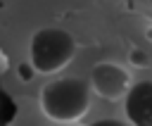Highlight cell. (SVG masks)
Segmentation results:
<instances>
[{
    "mask_svg": "<svg viewBox=\"0 0 152 126\" xmlns=\"http://www.w3.org/2000/svg\"><path fill=\"white\" fill-rule=\"evenodd\" d=\"M93 86L78 76L52 78L40 90V109L57 124H74L86 116L90 107Z\"/></svg>",
    "mask_w": 152,
    "mask_h": 126,
    "instance_id": "obj_1",
    "label": "cell"
},
{
    "mask_svg": "<svg viewBox=\"0 0 152 126\" xmlns=\"http://www.w3.org/2000/svg\"><path fill=\"white\" fill-rule=\"evenodd\" d=\"M76 55V40L69 31L45 26L33 33L28 45L31 67L36 74H57Z\"/></svg>",
    "mask_w": 152,
    "mask_h": 126,
    "instance_id": "obj_2",
    "label": "cell"
},
{
    "mask_svg": "<svg viewBox=\"0 0 152 126\" xmlns=\"http://www.w3.org/2000/svg\"><path fill=\"white\" fill-rule=\"evenodd\" d=\"M90 86L104 100L126 97L128 90L133 88L128 71L121 64H114V62H100V64H95L93 71H90Z\"/></svg>",
    "mask_w": 152,
    "mask_h": 126,
    "instance_id": "obj_3",
    "label": "cell"
},
{
    "mask_svg": "<svg viewBox=\"0 0 152 126\" xmlns=\"http://www.w3.org/2000/svg\"><path fill=\"white\" fill-rule=\"evenodd\" d=\"M124 112L131 126H152V81H138L124 97Z\"/></svg>",
    "mask_w": 152,
    "mask_h": 126,
    "instance_id": "obj_4",
    "label": "cell"
},
{
    "mask_svg": "<svg viewBox=\"0 0 152 126\" xmlns=\"http://www.w3.org/2000/svg\"><path fill=\"white\" fill-rule=\"evenodd\" d=\"M90 126H131V124H126V121H121V119H114V116H104V119L93 121Z\"/></svg>",
    "mask_w": 152,
    "mask_h": 126,
    "instance_id": "obj_5",
    "label": "cell"
},
{
    "mask_svg": "<svg viewBox=\"0 0 152 126\" xmlns=\"http://www.w3.org/2000/svg\"><path fill=\"white\" fill-rule=\"evenodd\" d=\"M131 62H135V64H140V62H145V57H142V52H140V50H133V52H131Z\"/></svg>",
    "mask_w": 152,
    "mask_h": 126,
    "instance_id": "obj_6",
    "label": "cell"
}]
</instances>
